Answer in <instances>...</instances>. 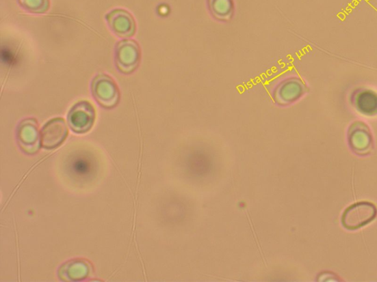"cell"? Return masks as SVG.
<instances>
[{
  "label": "cell",
  "mask_w": 377,
  "mask_h": 282,
  "mask_svg": "<svg viewBox=\"0 0 377 282\" xmlns=\"http://www.w3.org/2000/svg\"><path fill=\"white\" fill-rule=\"evenodd\" d=\"M210 10L220 19L229 18L233 11L231 0H209Z\"/></svg>",
  "instance_id": "10"
},
{
  "label": "cell",
  "mask_w": 377,
  "mask_h": 282,
  "mask_svg": "<svg viewBox=\"0 0 377 282\" xmlns=\"http://www.w3.org/2000/svg\"><path fill=\"white\" fill-rule=\"evenodd\" d=\"M94 98L104 108H113L119 102L120 94L117 84L108 75H96L92 83Z\"/></svg>",
  "instance_id": "1"
},
{
  "label": "cell",
  "mask_w": 377,
  "mask_h": 282,
  "mask_svg": "<svg viewBox=\"0 0 377 282\" xmlns=\"http://www.w3.org/2000/svg\"><path fill=\"white\" fill-rule=\"evenodd\" d=\"M106 19L111 30L120 37H131L136 31V24L133 16L123 10H115L106 16Z\"/></svg>",
  "instance_id": "6"
},
{
  "label": "cell",
  "mask_w": 377,
  "mask_h": 282,
  "mask_svg": "<svg viewBox=\"0 0 377 282\" xmlns=\"http://www.w3.org/2000/svg\"><path fill=\"white\" fill-rule=\"evenodd\" d=\"M376 208L369 202H361L348 208L343 216V225L354 230L368 225L376 215Z\"/></svg>",
  "instance_id": "3"
},
{
  "label": "cell",
  "mask_w": 377,
  "mask_h": 282,
  "mask_svg": "<svg viewBox=\"0 0 377 282\" xmlns=\"http://www.w3.org/2000/svg\"><path fill=\"white\" fill-rule=\"evenodd\" d=\"M94 120V109L86 101L75 104L68 114L70 128L76 133L88 132L92 128Z\"/></svg>",
  "instance_id": "4"
},
{
  "label": "cell",
  "mask_w": 377,
  "mask_h": 282,
  "mask_svg": "<svg viewBox=\"0 0 377 282\" xmlns=\"http://www.w3.org/2000/svg\"><path fill=\"white\" fill-rule=\"evenodd\" d=\"M356 108L363 113L377 112V94L371 91H363L356 94L354 98Z\"/></svg>",
  "instance_id": "9"
},
{
  "label": "cell",
  "mask_w": 377,
  "mask_h": 282,
  "mask_svg": "<svg viewBox=\"0 0 377 282\" xmlns=\"http://www.w3.org/2000/svg\"><path fill=\"white\" fill-rule=\"evenodd\" d=\"M140 46L134 41H121L116 47V65L122 73L130 74L136 70L140 62Z\"/></svg>",
  "instance_id": "2"
},
{
  "label": "cell",
  "mask_w": 377,
  "mask_h": 282,
  "mask_svg": "<svg viewBox=\"0 0 377 282\" xmlns=\"http://www.w3.org/2000/svg\"><path fill=\"white\" fill-rule=\"evenodd\" d=\"M67 275L70 279L79 280L88 274L89 268L83 262H76L66 268Z\"/></svg>",
  "instance_id": "12"
},
{
  "label": "cell",
  "mask_w": 377,
  "mask_h": 282,
  "mask_svg": "<svg viewBox=\"0 0 377 282\" xmlns=\"http://www.w3.org/2000/svg\"><path fill=\"white\" fill-rule=\"evenodd\" d=\"M306 86L301 81L289 80L284 83L278 89V101L281 103H291L298 100L304 94Z\"/></svg>",
  "instance_id": "8"
},
{
  "label": "cell",
  "mask_w": 377,
  "mask_h": 282,
  "mask_svg": "<svg viewBox=\"0 0 377 282\" xmlns=\"http://www.w3.org/2000/svg\"><path fill=\"white\" fill-rule=\"evenodd\" d=\"M19 3L29 12L44 13L49 8L48 0H19Z\"/></svg>",
  "instance_id": "11"
},
{
  "label": "cell",
  "mask_w": 377,
  "mask_h": 282,
  "mask_svg": "<svg viewBox=\"0 0 377 282\" xmlns=\"http://www.w3.org/2000/svg\"><path fill=\"white\" fill-rule=\"evenodd\" d=\"M18 139L21 147L27 152H34L38 147V132L36 122L27 119L18 129Z\"/></svg>",
  "instance_id": "7"
},
{
  "label": "cell",
  "mask_w": 377,
  "mask_h": 282,
  "mask_svg": "<svg viewBox=\"0 0 377 282\" xmlns=\"http://www.w3.org/2000/svg\"><path fill=\"white\" fill-rule=\"evenodd\" d=\"M68 135V128L66 122L61 118L54 119L47 122L41 132V143L45 149L59 147Z\"/></svg>",
  "instance_id": "5"
}]
</instances>
